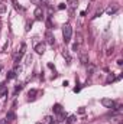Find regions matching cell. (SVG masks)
<instances>
[{
    "mask_svg": "<svg viewBox=\"0 0 123 124\" xmlns=\"http://www.w3.org/2000/svg\"><path fill=\"white\" fill-rule=\"evenodd\" d=\"M80 62L84 63V65H87L88 63V55L87 54H80Z\"/></svg>",
    "mask_w": 123,
    "mask_h": 124,
    "instance_id": "cell-6",
    "label": "cell"
},
{
    "mask_svg": "<svg viewBox=\"0 0 123 124\" xmlns=\"http://www.w3.org/2000/svg\"><path fill=\"white\" fill-rule=\"evenodd\" d=\"M52 124H57V123H52Z\"/></svg>",
    "mask_w": 123,
    "mask_h": 124,
    "instance_id": "cell-21",
    "label": "cell"
},
{
    "mask_svg": "<svg viewBox=\"0 0 123 124\" xmlns=\"http://www.w3.org/2000/svg\"><path fill=\"white\" fill-rule=\"evenodd\" d=\"M81 42H83V36L80 33H77V45H80Z\"/></svg>",
    "mask_w": 123,
    "mask_h": 124,
    "instance_id": "cell-10",
    "label": "cell"
},
{
    "mask_svg": "<svg viewBox=\"0 0 123 124\" xmlns=\"http://www.w3.org/2000/svg\"><path fill=\"white\" fill-rule=\"evenodd\" d=\"M101 104L104 105V107H107V108H113L116 104H114V101L113 100H109V98H103L101 100Z\"/></svg>",
    "mask_w": 123,
    "mask_h": 124,
    "instance_id": "cell-2",
    "label": "cell"
},
{
    "mask_svg": "<svg viewBox=\"0 0 123 124\" xmlns=\"http://www.w3.org/2000/svg\"><path fill=\"white\" fill-rule=\"evenodd\" d=\"M31 1L33 3V4H36V6H39V4L42 3V0H31Z\"/></svg>",
    "mask_w": 123,
    "mask_h": 124,
    "instance_id": "cell-15",
    "label": "cell"
},
{
    "mask_svg": "<svg viewBox=\"0 0 123 124\" xmlns=\"http://www.w3.org/2000/svg\"><path fill=\"white\" fill-rule=\"evenodd\" d=\"M68 1H71V3H74V1H75V0H68Z\"/></svg>",
    "mask_w": 123,
    "mask_h": 124,
    "instance_id": "cell-19",
    "label": "cell"
},
{
    "mask_svg": "<svg viewBox=\"0 0 123 124\" xmlns=\"http://www.w3.org/2000/svg\"><path fill=\"white\" fill-rule=\"evenodd\" d=\"M44 123H45V124H52V123H54V121H52V117H49V116H48V117H45V121H44Z\"/></svg>",
    "mask_w": 123,
    "mask_h": 124,
    "instance_id": "cell-9",
    "label": "cell"
},
{
    "mask_svg": "<svg viewBox=\"0 0 123 124\" xmlns=\"http://www.w3.org/2000/svg\"><path fill=\"white\" fill-rule=\"evenodd\" d=\"M35 94H36V91H35V90H32V91H29V97L33 98V95H35Z\"/></svg>",
    "mask_w": 123,
    "mask_h": 124,
    "instance_id": "cell-16",
    "label": "cell"
},
{
    "mask_svg": "<svg viewBox=\"0 0 123 124\" xmlns=\"http://www.w3.org/2000/svg\"><path fill=\"white\" fill-rule=\"evenodd\" d=\"M32 63V55H28L26 56V65H31Z\"/></svg>",
    "mask_w": 123,
    "mask_h": 124,
    "instance_id": "cell-12",
    "label": "cell"
},
{
    "mask_svg": "<svg viewBox=\"0 0 123 124\" xmlns=\"http://www.w3.org/2000/svg\"><path fill=\"white\" fill-rule=\"evenodd\" d=\"M74 121H75V116H71L70 117V123H74Z\"/></svg>",
    "mask_w": 123,
    "mask_h": 124,
    "instance_id": "cell-17",
    "label": "cell"
},
{
    "mask_svg": "<svg viewBox=\"0 0 123 124\" xmlns=\"http://www.w3.org/2000/svg\"><path fill=\"white\" fill-rule=\"evenodd\" d=\"M6 12H7V6H6L4 3H1V1H0V16H1V15H4Z\"/></svg>",
    "mask_w": 123,
    "mask_h": 124,
    "instance_id": "cell-8",
    "label": "cell"
},
{
    "mask_svg": "<svg viewBox=\"0 0 123 124\" xmlns=\"http://www.w3.org/2000/svg\"><path fill=\"white\" fill-rule=\"evenodd\" d=\"M54 110H55V113H61V105L60 104H55L54 105Z\"/></svg>",
    "mask_w": 123,
    "mask_h": 124,
    "instance_id": "cell-11",
    "label": "cell"
},
{
    "mask_svg": "<svg viewBox=\"0 0 123 124\" xmlns=\"http://www.w3.org/2000/svg\"><path fill=\"white\" fill-rule=\"evenodd\" d=\"M7 118H9V120H13V118H15V114H13V113H7Z\"/></svg>",
    "mask_w": 123,
    "mask_h": 124,
    "instance_id": "cell-14",
    "label": "cell"
},
{
    "mask_svg": "<svg viewBox=\"0 0 123 124\" xmlns=\"http://www.w3.org/2000/svg\"><path fill=\"white\" fill-rule=\"evenodd\" d=\"M116 10H117V7H116V6H113V7L110 6V7H107V9H106V13H107V15H113V13H116Z\"/></svg>",
    "mask_w": 123,
    "mask_h": 124,
    "instance_id": "cell-7",
    "label": "cell"
},
{
    "mask_svg": "<svg viewBox=\"0 0 123 124\" xmlns=\"http://www.w3.org/2000/svg\"><path fill=\"white\" fill-rule=\"evenodd\" d=\"M58 9H60V10H62V9H65V4H60V6H58Z\"/></svg>",
    "mask_w": 123,
    "mask_h": 124,
    "instance_id": "cell-18",
    "label": "cell"
},
{
    "mask_svg": "<svg viewBox=\"0 0 123 124\" xmlns=\"http://www.w3.org/2000/svg\"><path fill=\"white\" fill-rule=\"evenodd\" d=\"M12 78H15V71H10L7 75V79H12Z\"/></svg>",
    "mask_w": 123,
    "mask_h": 124,
    "instance_id": "cell-13",
    "label": "cell"
},
{
    "mask_svg": "<svg viewBox=\"0 0 123 124\" xmlns=\"http://www.w3.org/2000/svg\"><path fill=\"white\" fill-rule=\"evenodd\" d=\"M45 39H46V42H48L49 45H54V43H55V38H54V35H52L51 31H48L45 33Z\"/></svg>",
    "mask_w": 123,
    "mask_h": 124,
    "instance_id": "cell-3",
    "label": "cell"
},
{
    "mask_svg": "<svg viewBox=\"0 0 123 124\" xmlns=\"http://www.w3.org/2000/svg\"><path fill=\"white\" fill-rule=\"evenodd\" d=\"M71 35H72V29L70 25H64L62 26V36H64V42H70L71 40Z\"/></svg>",
    "mask_w": 123,
    "mask_h": 124,
    "instance_id": "cell-1",
    "label": "cell"
},
{
    "mask_svg": "<svg viewBox=\"0 0 123 124\" xmlns=\"http://www.w3.org/2000/svg\"><path fill=\"white\" fill-rule=\"evenodd\" d=\"M35 17H36V20H42L44 19V10L39 6L35 9Z\"/></svg>",
    "mask_w": 123,
    "mask_h": 124,
    "instance_id": "cell-4",
    "label": "cell"
},
{
    "mask_svg": "<svg viewBox=\"0 0 123 124\" xmlns=\"http://www.w3.org/2000/svg\"><path fill=\"white\" fill-rule=\"evenodd\" d=\"M35 51H36L38 54H44V52H45V43H38V45L35 46Z\"/></svg>",
    "mask_w": 123,
    "mask_h": 124,
    "instance_id": "cell-5",
    "label": "cell"
},
{
    "mask_svg": "<svg viewBox=\"0 0 123 124\" xmlns=\"http://www.w3.org/2000/svg\"><path fill=\"white\" fill-rule=\"evenodd\" d=\"M0 71H1V65H0Z\"/></svg>",
    "mask_w": 123,
    "mask_h": 124,
    "instance_id": "cell-20",
    "label": "cell"
}]
</instances>
